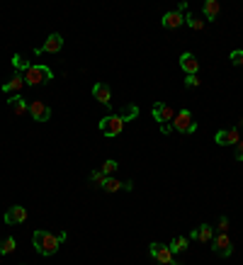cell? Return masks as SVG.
<instances>
[{"label":"cell","mask_w":243,"mask_h":265,"mask_svg":"<svg viewBox=\"0 0 243 265\" xmlns=\"http://www.w3.org/2000/svg\"><path fill=\"white\" fill-rule=\"evenodd\" d=\"M68 234L66 231H58V234H51V231H44V229H39V231H34V236H32V241H34V248H37V253L39 255H54L64 243H66Z\"/></svg>","instance_id":"obj_1"},{"label":"cell","mask_w":243,"mask_h":265,"mask_svg":"<svg viewBox=\"0 0 243 265\" xmlns=\"http://www.w3.org/2000/svg\"><path fill=\"white\" fill-rule=\"evenodd\" d=\"M25 85H29V88H39V85L49 83V81H54V71L49 69V66H29L25 73Z\"/></svg>","instance_id":"obj_2"},{"label":"cell","mask_w":243,"mask_h":265,"mask_svg":"<svg viewBox=\"0 0 243 265\" xmlns=\"http://www.w3.org/2000/svg\"><path fill=\"white\" fill-rule=\"evenodd\" d=\"M170 124H173V131H180V134H195L197 131V122H195V117H192L190 110L175 112Z\"/></svg>","instance_id":"obj_3"},{"label":"cell","mask_w":243,"mask_h":265,"mask_svg":"<svg viewBox=\"0 0 243 265\" xmlns=\"http://www.w3.org/2000/svg\"><path fill=\"white\" fill-rule=\"evenodd\" d=\"M124 119H122L119 114H107V117H102L100 119V131H102V137H107V139H114V137H119L122 129H124Z\"/></svg>","instance_id":"obj_4"},{"label":"cell","mask_w":243,"mask_h":265,"mask_svg":"<svg viewBox=\"0 0 243 265\" xmlns=\"http://www.w3.org/2000/svg\"><path fill=\"white\" fill-rule=\"evenodd\" d=\"M149 251H151V258L156 260V263H161V265H183L180 260H175L173 258V253H170V248L168 246H163V243H151L149 246Z\"/></svg>","instance_id":"obj_5"},{"label":"cell","mask_w":243,"mask_h":265,"mask_svg":"<svg viewBox=\"0 0 243 265\" xmlns=\"http://www.w3.org/2000/svg\"><path fill=\"white\" fill-rule=\"evenodd\" d=\"M151 114H153V119H156L158 124H170V122H173V117H175V110H173V107H168L165 102H153Z\"/></svg>","instance_id":"obj_6"},{"label":"cell","mask_w":243,"mask_h":265,"mask_svg":"<svg viewBox=\"0 0 243 265\" xmlns=\"http://www.w3.org/2000/svg\"><path fill=\"white\" fill-rule=\"evenodd\" d=\"M212 251L216 255H221V258H229L231 253H233V246H231V238L226 234H214L212 238Z\"/></svg>","instance_id":"obj_7"},{"label":"cell","mask_w":243,"mask_h":265,"mask_svg":"<svg viewBox=\"0 0 243 265\" xmlns=\"http://www.w3.org/2000/svg\"><path fill=\"white\" fill-rule=\"evenodd\" d=\"M214 141L219 146H236L241 141V134H238V129H219L214 134Z\"/></svg>","instance_id":"obj_8"},{"label":"cell","mask_w":243,"mask_h":265,"mask_svg":"<svg viewBox=\"0 0 243 265\" xmlns=\"http://www.w3.org/2000/svg\"><path fill=\"white\" fill-rule=\"evenodd\" d=\"M93 98L105 105V110H112V90H109L107 83H95L93 85Z\"/></svg>","instance_id":"obj_9"},{"label":"cell","mask_w":243,"mask_h":265,"mask_svg":"<svg viewBox=\"0 0 243 265\" xmlns=\"http://www.w3.org/2000/svg\"><path fill=\"white\" fill-rule=\"evenodd\" d=\"M161 25L165 29H180L185 25V15L180 13V10H170V13H165L161 17Z\"/></svg>","instance_id":"obj_10"},{"label":"cell","mask_w":243,"mask_h":265,"mask_svg":"<svg viewBox=\"0 0 243 265\" xmlns=\"http://www.w3.org/2000/svg\"><path fill=\"white\" fill-rule=\"evenodd\" d=\"M29 114H32L37 122H46V119H51V110H49V105H44L41 100L29 102Z\"/></svg>","instance_id":"obj_11"},{"label":"cell","mask_w":243,"mask_h":265,"mask_svg":"<svg viewBox=\"0 0 243 265\" xmlns=\"http://www.w3.org/2000/svg\"><path fill=\"white\" fill-rule=\"evenodd\" d=\"M214 234H216L214 226H209V224H200L197 229H192L190 238H195V241H200V243H212Z\"/></svg>","instance_id":"obj_12"},{"label":"cell","mask_w":243,"mask_h":265,"mask_svg":"<svg viewBox=\"0 0 243 265\" xmlns=\"http://www.w3.org/2000/svg\"><path fill=\"white\" fill-rule=\"evenodd\" d=\"M22 88H25V76H22L20 71H15V73H13V78H10V81H5L0 90H3L5 95H13V93L22 90Z\"/></svg>","instance_id":"obj_13"},{"label":"cell","mask_w":243,"mask_h":265,"mask_svg":"<svg viewBox=\"0 0 243 265\" xmlns=\"http://www.w3.org/2000/svg\"><path fill=\"white\" fill-rule=\"evenodd\" d=\"M180 69L185 71L188 76H197V71H200V61H197V56L185 51V54H180Z\"/></svg>","instance_id":"obj_14"},{"label":"cell","mask_w":243,"mask_h":265,"mask_svg":"<svg viewBox=\"0 0 243 265\" xmlns=\"http://www.w3.org/2000/svg\"><path fill=\"white\" fill-rule=\"evenodd\" d=\"M46 54H58L61 49H64V37L58 34V32H51L49 37H46V42H44V46H41Z\"/></svg>","instance_id":"obj_15"},{"label":"cell","mask_w":243,"mask_h":265,"mask_svg":"<svg viewBox=\"0 0 243 265\" xmlns=\"http://www.w3.org/2000/svg\"><path fill=\"white\" fill-rule=\"evenodd\" d=\"M25 222H27V210L25 207L15 205V207H10L5 212V224H25Z\"/></svg>","instance_id":"obj_16"},{"label":"cell","mask_w":243,"mask_h":265,"mask_svg":"<svg viewBox=\"0 0 243 265\" xmlns=\"http://www.w3.org/2000/svg\"><path fill=\"white\" fill-rule=\"evenodd\" d=\"M202 13H204V20L214 22L216 17H219V13H221V5H219V0H204Z\"/></svg>","instance_id":"obj_17"},{"label":"cell","mask_w":243,"mask_h":265,"mask_svg":"<svg viewBox=\"0 0 243 265\" xmlns=\"http://www.w3.org/2000/svg\"><path fill=\"white\" fill-rule=\"evenodd\" d=\"M8 105H10L15 110V114H20V117H22L25 112H29V102L22 98V95H10V98H8Z\"/></svg>","instance_id":"obj_18"},{"label":"cell","mask_w":243,"mask_h":265,"mask_svg":"<svg viewBox=\"0 0 243 265\" xmlns=\"http://www.w3.org/2000/svg\"><path fill=\"white\" fill-rule=\"evenodd\" d=\"M168 248H170L173 255H175V253H185L190 248V238L188 236H175L170 243H168Z\"/></svg>","instance_id":"obj_19"},{"label":"cell","mask_w":243,"mask_h":265,"mask_svg":"<svg viewBox=\"0 0 243 265\" xmlns=\"http://www.w3.org/2000/svg\"><path fill=\"white\" fill-rule=\"evenodd\" d=\"M15 248H17V241H15V236L0 238V255H10V253H15Z\"/></svg>","instance_id":"obj_20"},{"label":"cell","mask_w":243,"mask_h":265,"mask_svg":"<svg viewBox=\"0 0 243 265\" xmlns=\"http://www.w3.org/2000/svg\"><path fill=\"white\" fill-rule=\"evenodd\" d=\"M119 117L124 119V122H132V119H136V117H139V107H136L134 102H129V105H127V107L119 112Z\"/></svg>","instance_id":"obj_21"},{"label":"cell","mask_w":243,"mask_h":265,"mask_svg":"<svg viewBox=\"0 0 243 265\" xmlns=\"http://www.w3.org/2000/svg\"><path fill=\"white\" fill-rule=\"evenodd\" d=\"M185 22H188V25L195 29V32H202V29H204V20H202V17H197L195 13H188V15H185Z\"/></svg>","instance_id":"obj_22"},{"label":"cell","mask_w":243,"mask_h":265,"mask_svg":"<svg viewBox=\"0 0 243 265\" xmlns=\"http://www.w3.org/2000/svg\"><path fill=\"white\" fill-rule=\"evenodd\" d=\"M102 190H105V192H117V190H124V185H122L119 180H114V178H105Z\"/></svg>","instance_id":"obj_23"},{"label":"cell","mask_w":243,"mask_h":265,"mask_svg":"<svg viewBox=\"0 0 243 265\" xmlns=\"http://www.w3.org/2000/svg\"><path fill=\"white\" fill-rule=\"evenodd\" d=\"M13 66H15L17 71H27L29 66H32V63H29V61L25 58V56H20V54H17V56H13Z\"/></svg>","instance_id":"obj_24"},{"label":"cell","mask_w":243,"mask_h":265,"mask_svg":"<svg viewBox=\"0 0 243 265\" xmlns=\"http://www.w3.org/2000/svg\"><path fill=\"white\" fill-rule=\"evenodd\" d=\"M114 170H117V161H114V158H109V161L102 163V175H105V178H109Z\"/></svg>","instance_id":"obj_25"},{"label":"cell","mask_w":243,"mask_h":265,"mask_svg":"<svg viewBox=\"0 0 243 265\" xmlns=\"http://www.w3.org/2000/svg\"><path fill=\"white\" fill-rule=\"evenodd\" d=\"M90 182H93V187H100V190H102V182H105L102 170H93V173H90Z\"/></svg>","instance_id":"obj_26"},{"label":"cell","mask_w":243,"mask_h":265,"mask_svg":"<svg viewBox=\"0 0 243 265\" xmlns=\"http://www.w3.org/2000/svg\"><path fill=\"white\" fill-rule=\"evenodd\" d=\"M229 61L233 63V66H238V69H243V49H236V51H231Z\"/></svg>","instance_id":"obj_27"},{"label":"cell","mask_w":243,"mask_h":265,"mask_svg":"<svg viewBox=\"0 0 243 265\" xmlns=\"http://www.w3.org/2000/svg\"><path fill=\"white\" fill-rule=\"evenodd\" d=\"M216 234H226L229 231V217H219V224L214 226Z\"/></svg>","instance_id":"obj_28"},{"label":"cell","mask_w":243,"mask_h":265,"mask_svg":"<svg viewBox=\"0 0 243 265\" xmlns=\"http://www.w3.org/2000/svg\"><path fill=\"white\" fill-rule=\"evenodd\" d=\"M185 85H188V88H200V78H197V76H188V78H185Z\"/></svg>","instance_id":"obj_29"},{"label":"cell","mask_w":243,"mask_h":265,"mask_svg":"<svg viewBox=\"0 0 243 265\" xmlns=\"http://www.w3.org/2000/svg\"><path fill=\"white\" fill-rule=\"evenodd\" d=\"M236 146H238V149H236V161H243V141H238Z\"/></svg>","instance_id":"obj_30"},{"label":"cell","mask_w":243,"mask_h":265,"mask_svg":"<svg viewBox=\"0 0 243 265\" xmlns=\"http://www.w3.org/2000/svg\"><path fill=\"white\" fill-rule=\"evenodd\" d=\"M161 131L163 134H170V131H173V124H161Z\"/></svg>","instance_id":"obj_31"},{"label":"cell","mask_w":243,"mask_h":265,"mask_svg":"<svg viewBox=\"0 0 243 265\" xmlns=\"http://www.w3.org/2000/svg\"><path fill=\"white\" fill-rule=\"evenodd\" d=\"M124 190H127V192H129V190H134V182L127 180V182H124Z\"/></svg>","instance_id":"obj_32"},{"label":"cell","mask_w":243,"mask_h":265,"mask_svg":"<svg viewBox=\"0 0 243 265\" xmlns=\"http://www.w3.org/2000/svg\"><path fill=\"white\" fill-rule=\"evenodd\" d=\"M22 265H25V263H22Z\"/></svg>","instance_id":"obj_33"}]
</instances>
